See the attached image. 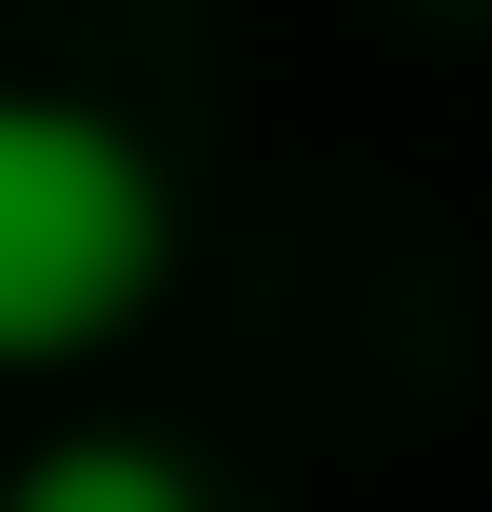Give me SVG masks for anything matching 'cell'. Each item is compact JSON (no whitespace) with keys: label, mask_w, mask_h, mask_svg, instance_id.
Wrapping results in <instances>:
<instances>
[{"label":"cell","mask_w":492,"mask_h":512,"mask_svg":"<svg viewBox=\"0 0 492 512\" xmlns=\"http://www.w3.org/2000/svg\"><path fill=\"white\" fill-rule=\"evenodd\" d=\"M178 197L99 99H0V355H99L158 296Z\"/></svg>","instance_id":"6da1fadb"},{"label":"cell","mask_w":492,"mask_h":512,"mask_svg":"<svg viewBox=\"0 0 492 512\" xmlns=\"http://www.w3.org/2000/svg\"><path fill=\"white\" fill-rule=\"evenodd\" d=\"M0 512H197V473H178L158 434H60V453L0 473Z\"/></svg>","instance_id":"7a4b0ae2"}]
</instances>
